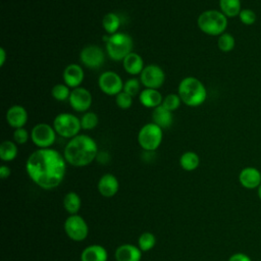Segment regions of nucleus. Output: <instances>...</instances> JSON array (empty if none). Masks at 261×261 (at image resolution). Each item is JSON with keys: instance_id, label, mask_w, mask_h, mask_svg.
<instances>
[{"instance_id": "3", "label": "nucleus", "mask_w": 261, "mask_h": 261, "mask_svg": "<svg viewBox=\"0 0 261 261\" xmlns=\"http://www.w3.org/2000/svg\"><path fill=\"white\" fill-rule=\"evenodd\" d=\"M177 94L181 102L190 107L202 105L207 98V90L204 84L195 76L184 77L178 85Z\"/></svg>"}, {"instance_id": "38", "label": "nucleus", "mask_w": 261, "mask_h": 261, "mask_svg": "<svg viewBox=\"0 0 261 261\" xmlns=\"http://www.w3.org/2000/svg\"><path fill=\"white\" fill-rule=\"evenodd\" d=\"M10 172L11 171H10V168L8 166H6V165H1L0 166V177L2 179L7 178L10 175Z\"/></svg>"}, {"instance_id": "7", "label": "nucleus", "mask_w": 261, "mask_h": 261, "mask_svg": "<svg viewBox=\"0 0 261 261\" xmlns=\"http://www.w3.org/2000/svg\"><path fill=\"white\" fill-rule=\"evenodd\" d=\"M163 139V129L149 122L144 124L138 134V143L145 151H155L161 145Z\"/></svg>"}, {"instance_id": "24", "label": "nucleus", "mask_w": 261, "mask_h": 261, "mask_svg": "<svg viewBox=\"0 0 261 261\" xmlns=\"http://www.w3.org/2000/svg\"><path fill=\"white\" fill-rule=\"evenodd\" d=\"M179 164L186 171L195 170L200 164V158L197 153L193 151H187L181 154L179 158Z\"/></svg>"}, {"instance_id": "35", "label": "nucleus", "mask_w": 261, "mask_h": 261, "mask_svg": "<svg viewBox=\"0 0 261 261\" xmlns=\"http://www.w3.org/2000/svg\"><path fill=\"white\" fill-rule=\"evenodd\" d=\"M116 105L121 109H128L133 104V97L121 91L119 94L115 96Z\"/></svg>"}, {"instance_id": "34", "label": "nucleus", "mask_w": 261, "mask_h": 261, "mask_svg": "<svg viewBox=\"0 0 261 261\" xmlns=\"http://www.w3.org/2000/svg\"><path fill=\"white\" fill-rule=\"evenodd\" d=\"M140 87H141V82H139L138 79H129L127 80L124 85H123V92L128 94L129 96L134 97L139 94L140 92Z\"/></svg>"}, {"instance_id": "37", "label": "nucleus", "mask_w": 261, "mask_h": 261, "mask_svg": "<svg viewBox=\"0 0 261 261\" xmlns=\"http://www.w3.org/2000/svg\"><path fill=\"white\" fill-rule=\"evenodd\" d=\"M228 261H252V259H251L247 254L238 252V253L232 254V255L228 258Z\"/></svg>"}, {"instance_id": "10", "label": "nucleus", "mask_w": 261, "mask_h": 261, "mask_svg": "<svg viewBox=\"0 0 261 261\" xmlns=\"http://www.w3.org/2000/svg\"><path fill=\"white\" fill-rule=\"evenodd\" d=\"M164 81L165 73L157 64H149L145 66L140 74V82L145 88L158 90L162 87Z\"/></svg>"}, {"instance_id": "13", "label": "nucleus", "mask_w": 261, "mask_h": 261, "mask_svg": "<svg viewBox=\"0 0 261 261\" xmlns=\"http://www.w3.org/2000/svg\"><path fill=\"white\" fill-rule=\"evenodd\" d=\"M70 107L77 112H87L92 105V95L89 90L83 87L72 89L69 96Z\"/></svg>"}, {"instance_id": "17", "label": "nucleus", "mask_w": 261, "mask_h": 261, "mask_svg": "<svg viewBox=\"0 0 261 261\" xmlns=\"http://www.w3.org/2000/svg\"><path fill=\"white\" fill-rule=\"evenodd\" d=\"M119 189V182L115 175L111 173L103 174L98 181V191L105 198H111L116 195Z\"/></svg>"}, {"instance_id": "19", "label": "nucleus", "mask_w": 261, "mask_h": 261, "mask_svg": "<svg viewBox=\"0 0 261 261\" xmlns=\"http://www.w3.org/2000/svg\"><path fill=\"white\" fill-rule=\"evenodd\" d=\"M139 100L143 106L154 109L162 104L163 98L158 90L146 88L139 94Z\"/></svg>"}, {"instance_id": "9", "label": "nucleus", "mask_w": 261, "mask_h": 261, "mask_svg": "<svg viewBox=\"0 0 261 261\" xmlns=\"http://www.w3.org/2000/svg\"><path fill=\"white\" fill-rule=\"evenodd\" d=\"M64 230L67 237L75 242L84 241L89 233V227L86 220L77 215H70L64 222Z\"/></svg>"}, {"instance_id": "11", "label": "nucleus", "mask_w": 261, "mask_h": 261, "mask_svg": "<svg viewBox=\"0 0 261 261\" xmlns=\"http://www.w3.org/2000/svg\"><path fill=\"white\" fill-rule=\"evenodd\" d=\"M123 83L121 77L114 71L107 70L100 74L98 86L100 90L108 96H116L123 91Z\"/></svg>"}, {"instance_id": "12", "label": "nucleus", "mask_w": 261, "mask_h": 261, "mask_svg": "<svg viewBox=\"0 0 261 261\" xmlns=\"http://www.w3.org/2000/svg\"><path fill=\"white\" fill-rule=\"evenodd\" d=\"M81 62L88 68L96 69L103 65L105 60L104 51L97 45H87L80 53Z\"/></svg>"}, {"instance_id": "5", "label": "nucleus", "mask_w": 261, "mask_h": 261, "mask_svg": "<svg viewBox=\"0 0 261 261\" xmlns=\"http://www.w3.org/2000/svg\"><path fill=\"white\" fill-rule=\"evenodd\" d=\"M106 51L108 56L114 61L123 60L133 49V39L125 33H115L107 36Z\"/></svg>"}, {"instance_id": "16", "label": "nucleus", "mask_w": 261, "mask_h": 261, "mask_svg": "<svg viewBox=\"0 0 261 261\" xmlns=\"http://www.w3.org/2000/svg\"><path fill=\"white\" fill-rule=\"evenodd\" d=\"M6 121L14 129L23 127L28 121V112L25 108L21 105H13L8 108L6 112Z\"/></svg>"}, {"instance_id": "30", "label": "nucleus", "mask_w": 261, "mask_h": 261, "mask_svg": "<svg viewBox=\"0 0 261 261\" xmlns=\"http://www.w3.org/2000/svg\"><path fill=\"white\" fill-rule=\"evenodd\" d=\"M98 122H99L98 115L93 111L85 112L81 118L82 128L87 129V130L94 129L98 125Z\"/></svg>"}, {"instance_id": "36", "label": "nucleus", "mask_w": 261, "mask_h": 261, "mask_svg": "<svg viewBox=\"0 0 261 261\" xmlns=\"http://www.w3.org/2000/svg\"><path fill=\"white\" fill-rule=\"evenodd\" d=\"M29 137H31V135H29L28 130L24 127L15 128L13 132V141L18 145L25 144L29 140Z\"/></svg>"}, {"instance_id": "31", "label": "nucleus", "mask_w": 261, "mask_h": 261, "mask_svg": "<svg viewBox=\"0 0 261 261\" xmlns=\"http://www.w3.org/2000/svg\"><path fill=\"white\" fill-rule=\"evenodd\" d=\"M70 92L71 91H69V87L65 84H57L51 90L52 97L57 101H65L69 99Z\"/></svg>"}, {"instance_id": "28", "label": "nucleus", "mask_w": 261, "mask_h": 261, "mask_svg": "<svg viewBox=\"0 0 261 261\" xmlns=\"http://www.w3.org/2000/svg\"><path fill=\"white\" fill-rule=\"evenodd\" d=\"M217 46H218L219 50L224 52V53L230 52L234 48V46H236L234 37L231 34L224 32L223 34L218 36Z\"/></svg>"}, {"instance_id": "21", "label": "nucleus", "mask_w": 261, "mask_h": 261, "mask_svg": "<svg viewBox=\"0 0 261 261\" xmlns=\"http://www.w3.org/2000/svg\"><path fill=\"white\" fill-rule=\"evenodd\" d=\"M123 68L124 70L132 74V75H137L141 74L142 70L144 69V61L143 58L134 52H130L123 60H122Z\"/></svg>"}, {"instance_id": "15", "label": "nucleus", "mask_w": 261, "mask_h": 261, "mask_svg": "<svg viewBox=\"0 0 261 261\" xmlns=\"http://www.w3.org/2000/svg\"><path fill=\"white\" fill-rule=\"evenodd\" d=\"M84 76H85V73L82 66L76 63L68 64L64 68L62 73L64 84L72 89L81 86V84L84 81Z\"/></svg>"}, {"instance_id": "4", "label": "nucleus", "mask_w": 261, "mask_h": 261, "mask_svg": "<svg viewBox=\"0 0 261 261\" xmlns=\"http://www.w3.org/2000/svg\"><path fill=\"white\" fill-rule=\"evenodd\" d=\"M197 24L206 35L220 36L227 28V17L220 10L208 9L199 15Z\"/></svg>"}, {"instance_id": "33", "label": "nucleus", "mask_w": 261, "mask_h": 261, "mask_svg": "<svg viewBox=\"0 0 261 261\" xmlns=\"http://www.w3.org/2000/svg\"><path fill=\"white\" fill-rule=\"evenodd\" d=\"M239 18L240 21L245 24V25H252L256 22L257 20V15L255 13L254 10L249 9V8H245L242 9L240 14H239Z\"/></svg>"}, {"instance_id": "1", "label": "nucleus", "mask_w": 261, "mask_h": 261, "mask_svg": "<svg viewBox=\"0 0 261 261\" xmlns=\"http://www.w3.org/2000/svg\"><path fill=\"white\" fill-rule=\"evenodd\" d=\"M66 160L52 148L38 149L28 158L25 170L30 178L41 189L52 190L64 178Z\"/></svg>"}, {"instance_id": "39", "label": "nucleus", "mask_w": 261, "mask_h": 261, "mask_svg": "<svg viewBox=\"0 0 261 261\" xmlns=\"http://www.w3.org/2000/svg\"><path fill=\"white\" fill-rule=\"evenodd\" d=\"M6 61V51L3 47L0 48V66H3Z\"/></svg>"}, {"instance_id": "40", "label": "nucleus", "mask_w": 261, "mask_h": 261, "mask_svg": "<svg viewBox=\"0 0 261 261\" xmlns=\"http://www.w3.org/2000/svg\"><path fill=\"white\" fill-rule=\"evenodd\" d=\"M257 190H258V197H259V199L261 200V185H260V187H259Z\"/></svg>"}, {"instance_id": "18", "label": "nucleus", "mask_w": 261, "mask_h": 261, "mask_svg": "<svg viewBox=\"0 0 261 261\" xmlns=\"http://www.w3.org/2000/svg\"><path fill=\"white\" fill-rule=\"evenodd\" d=\"M142 251L139 247L130 244L119 246L115 251L116 261H141Z\"/></svg>"}, {"instance_id": "6", "label": "nucleus", "mask_w": 261, "mask_h": 261, "mask_svg": "<svg viewBox=\"0 0 261 261\" xmlns=\"http://www.w3.org/2000/svg\"><path fill=\"white\" fill-rule=\"evenodd\" d=\"M53 127L57 135L62 138L72 139L82 129L81 119L71 113H59L53 120Z\"/></svg>"}, {"instance_id": "25", "label": "nucleus", "mask_w": 261, "mask_h": 261, "mask_svg": "<svg viewBox=\"0 0 261 261\" xmlns=\"http://www.w3.org/2000/svg\"><path fill=\"white\" fill-rule=\"evenodd\" d=\"M81 206H82V200L76 193L69 192L65 195L63 199V207L70 215L76 214L80 211Z\"/></svg>"}, {"instance_id": "29", "label": "nucleus", "mask_w": 261, "mask_h": 261, "mask_svg": "<svg viewBox=\"0 0 261 261\" xmlns=\"http://www.w3.org/2000/svg\"><path fill=\"white\" fill-rule=\"evenodd\" d=\"M156 244V238L152 232L146 231L143 232L138 240V247L142 252H147L150 251L152 248H154Z\"/></svg>"}, {"instance_id": "32", "label": "nucleus", "mask_w": 261, "mask_h": 261, "mask_svg": "<svg viewBox=\"0 0 261 261\" xmlns=\"http://www.w3.org/2000/svg\"><path fill=\"white\" fill-rule=\"evenodd\" d=\"M180 103H181V100H180L178 94H168L163 98L161 105L163 107H165L167 110L172 112L179 107Z\"/></svg>"}, {"instance_id": "22", "label": "nucleus", "mask_w": 261, "mask_h": 261, "mask_svg": "<svg viewBox=\"0 0 261 261\" xmlns=\"http://www.w3.org/2000/svg\"><path fill=\"white\" fill-rule=\"evenodd\" d=\"M152 122L160 126L162 129L167 128L172 124L173 116L172 112L167 110L162 105H159L158 107L154 108L152 111Z\"/></svg>"}, {"instance_id": "14", "label": "nucleus", "mask_w": 261, "mask_h": 261, "mask_svg": "<svg viewBox=\"0 0 261 261\" xmlns=\"http://www.w3.org/2000/svg\"><path fill=\"white\" fill-rule=\"evenodd\" d=\"M239 181L245 189H258L261 185V172L253 166L245 167L239 173Z\"/></svg>"}, {"instance_id": "26", "label": "nucleus", "mask_w": 261, "mask_h": 261, "mask_svg": "<svg viewBox=\"0 0 261 261\" xmlns=\"http://www.w3.org/2000/svg\"><path fill=\"white\" fill-rule=\"evenodd\" d=\"M17 156V146L14 141H4L0 145V158L2 161L9 162Z\"/></svg>"}, {"instance_id": "23", "label": "nucleus", "mask_w": 261, "mask_h": 261, "mask_svg": "<svg viewBox=\"0 0 261 261\" xmlns=\"http://www.w3.org/2000/svg\"><path fill=\"white\" fill-rule=\"evenodd\" d=\"M220 11L226 17L239 16L242 10L241 0H219Z\"/></svg>"}, {"instance_id": "8", "label": "nucleus", "mask_w": 261, "mask_h": 261, "mask_svg": "<svg viewBox=\"0 0 261 261\" xmlns=\"http://www.w3.org/2000/svg\"><path fill=\"white\" fill-rule=\"evenodd\" d=\"M31 140L39 149L50 148L56 140V132L48 123H37L31 130Z\"/></svg>"}, {"instance_id": "2", "label": "nucleus", "mask_w": 261, "mask_h": 261, "mask_svg": "<svg viewBox=\"0 0 261 261\" xmlns=\"http://www.w3.org/2000/svg\"><path fill=\"white\" fill-rule=\"evenodd\" d=\"M63 156L66 162L72 166H87L98 156L97 143L90 136L77 135L68 141Z\"/></svg>"}, {"instance_id": "20", "label": "nucleus", "mask_w": 261, "mask_h": 261, "mask_svg": "<svg viewBox=\"0 0 261 261\" xmlns=\"http://www.w3.org/2000/svg\"><path fill=\"white\" fill-rule=\"evenodd\" d=\"M108 254L106 249L100 245L87 247L81 255V261H107Z\"/></svg>"}, {"instance_id": "27", "label": "nucleus", "mask_w": 261, "mask_h": 261, "mask_svg": "<svg viewBox=\"0 0 261 261\" xmlns=\"http://www.w3.org/2000/svg\"><path fill=\"white\" fill-rule=\"evenodd\" d=\"M102 25L107 34L113 35V34L117 33V31L120 27V18L116 13L108 12L103 16Z\"/></svg>"}]
</instances>
